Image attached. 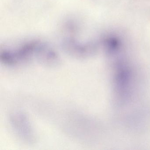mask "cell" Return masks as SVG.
<instances>
[{
	"label": "cell",
	"mask_w": 150,
	"mask_h": 150,
	"mask_svg": "<svg viewBox=\"0 0 150 150\" xmlns=\"http://www.w3.org/2000/svg\"><path fill=\"white\" fill-rule=\"evenodd\" d=\"M9 122L14 132L23 142L28 144L36 140L35 130L28 115L21 110H15L9 115Z\"/></svg>",
	"instance_id": "1"
}]
</instances>
